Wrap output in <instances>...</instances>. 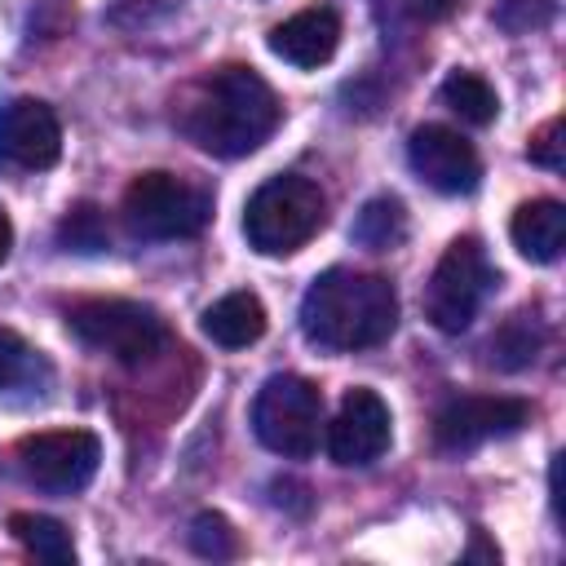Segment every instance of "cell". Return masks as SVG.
<instances>
[{
	"mask_svg": "<svg viewBox=\"0 0 566 566\" xmlns=\"http://www.w3.org/2000/svg\"><path fill=\"white\" fill-rule=\"evenodd\" d=\"M279 119H283V106L252 66L212 71L177 106V128L217 159L252 155L279 128Z\"/></svg>",
	"mask_w": 566,
	"mask_h": 566,
	"instance_id": "obj_1",
	"label": "cell"
},
{
	"mask_svg": "<svg viewBox=\"0 0 566 566\" xmlns=\"http://www.w3.org/2000/svg\"><path fill=\"white\" fill-rule=\"evenodd\" d=\"M398 327V292L367 270H327L301 296V332L327 354H354L389 340Z\"/></svg>",
	"mask_w": 566,
	"mask_h": 566,
	"instance_id": "obj_2",
	"label": "cell"
},
{
	"mask_svg": "<svg viewBox=\"0 0 566 566\" xmlns=\"http://www.w3.org/2000/svg\"><path fill=\"white\" fill-rule=\"evenodd\" d=\"M327 221V195L301 172H279L248 195L243 234L261 256H287L305 248Z\"/></svg>",
	"mask_w": 566,
	"mask_h": 566,
	"instance_id": "obj_3",
	"label": "cell"
},
{
	"mask_svg": "<svg viewBox=\"0 0 566 566\" xmlns=\"http://www.w3.org/2000/svg\"><path fill=\"white\" fill-rule=\"evenodd\" d=\"M212 221V190L177 172H142L124 190V226L137 239H195Z\"/></svg>",
	"mask_w": 566,
	"mask_h": 566,
	"instance_id": "obj_4",
	"label": "cell"
},
{
	"mask_svg": "<svg viewBox=\"0 0 566 566\" xmlns=\"http://www.w3.org/2000/svg\"><path fill=\"white\" fill-rule=\"evenodd\" d=\"M318 429H323V394L305 376H270L256 389L252 402V433L261 447H270L283 460H305L318 451Z\"/></svg>",
	"mask_w": 566,
	"mask_h": 566,
	"instance_id": "obj_5",
	"label": "cell"
},
{
	"mask_svg": "<svg viewBox=\"0 0 566 566\" xmlns=\"http://www.w3.org/2000/svg\"><path fill=\"white\" fill-rule=\"evenodd\" d=\"M491 287H495V265L486 261V248L473 234H460L447 243V252L429 274L424 314L438 332H464L478 318Z\"/></svg>",
	"mask_w": 566,
	"mask_h": 566,
	"instance_id": "obj_6",
	"label": "cell"
},
{
	"mask_svg": "<svg viewBox=\"0 0 566 566\" xmlns=\"http://www.w3.org/2000/svg\"><path fill=\"white\" fill-rule=\"evenodd\" d=\"M71 332L97 349V354H111L119 363H146L164 349L168 340V327L164 318L150 310V305H137V301H119V296H97V301H80L71 314H66Z\"/></svg>",
	"mask_w": 566,
	"mask_h": 566,
	"instance_id": "obj_7",
	"label": "cell"
},
{
	"mask_svg": "<svg viewBox=\"0 0 566 566\" xmlns=\"http://www.w3.org/2000/svg\"><path fill=\"white\" fill-rule=\"evenodd\" d=\"M97 460H102V442L88 429H44L18 442V464L27 482L53 495L84 491L97 473Z\"/></svg>",
	"mask_w": 566,
	"mask_h": 566,
	"instance_id": "obj_8",
	"label": "cell"
},
{
	"mask_svg": "<svg viewBox=\"0 0 566 566\" xmlns=\"http://www.w3.org/2000/svg\"><path fill=\"white\" fill-rule=\"evenodd\" d=\"M531 424V402L504 394H460L433 416V442L447 455L478 451L491 438H509Z\"/></svg>",
	"mask_w": 566,
	"mask_h": 566,
	"instance_id": "obj_9",
	"label": "cell"
},
{
	"mask_svg": "<svg viewBox=\"0 0 566 566\" xmlns=\"http://www.w3.org/2000/svg\"><path fill=\"white\" fill-rule=\"evenodd\" d=\"M407 164L438 195H469L482 177V159H478L473 142H464L447 124H420L407 137Z\"/></svg>",
	"mask_w": 566,
	"mask_h": 566,
	"instance_id": "obj_10",
	"label": "cell"
},
{
	"mask_svg": "<svg viewBox=\"0 0 566 566\" xmlns=\"http://www.w3.org/2000/svg\"><path fill=\"white\" fill-rule=\"evenodd\" d=\"M389 407L376 389H349L327 424V455L345 469L376 464L389 451Z\"/></svg>",
	"mask_w": 566,
	"mask_h": 566,
	"instance_id": "obj_11",
	"label": "cell"
},
{
	"mask_svg": "<svg viewBox=\"0 0 566 566\" xmlns=\"http://www.w3.org/2000/svg\"><path fill=\"white\" fill-rule=\"evenodd\" d=\"M62 155V124L49 102L13 97L0 106V159L27 172L53 168Z\"/></svg>",
	"mask_w": 566,
	"mask_h": 566,
	"instance_id": "obj_12",
	"label": "cell"
},
{
	"mask_svg": "<svg viewBox=\"0 0 566 566\" xmlns=\"http://www.w3.org/2000/svg\"><path fill=\"white\" fill-rule=\"evenodd\" d=\"M270 53L283 57L287 66L296 71H314L323 62H332L336 44H340V18L332 4H314V9H301L292 18H283L274 31H270Z\"/></svg>",
	"mask_w": 566,
	"mask_h": 566,
	"instance_id": "obj_13",
	"label": "cell"
},
{
	"mask_svg": "<svg viewBox=\"0 0 566 566\" xmlns=\"http://www.w3.org/2000/svg\"><path fill=\"white\" fill-rule=\"evenodd\" d=\"M509 234H513V248L526 256V261H557L562 248H566V208L557 199H531L513 212L509 221Z\"/></svg>",
	"mask_w": 566,
	"mask_h": 566,
	"instance_id": "obj_14",
	"label": "cell"
},
{
	"mask_svg": "<svg viewBox=\"0 0 566 566\" xmlns=\"http://www.w3.org/2000/svg\"><path fill=\"white\" fill-rule=\"evenodd\" d=\"M203 332L221 349H243L265 336V305L256 292H226L203 310Z\"/></svg>",
	"mask_w": 566,
	"mask_h": 566,
	"instance_id": "obj_15",
	"label": "cell"
},
{
	"mask_svg": "<svg viewBox=\"0 0 566 566\" xmlns=\"http://www.w3.org/2000/svg\"><path fill=\"white\" fill-rule=\"evenodd\" d=\"M9 531H13V539H18L31 557H40V562H53V566H71V562H75V539H71V531H66L57 517H49V513H13V517H9Z\"/></svg>",
	"mask_w": 566,
	"mask_h": 566,
	"instance_id": "obj_16",
	"label": "cell"
},
{
	"mask_svg": "<svg viewBox=\"0 0 566 566\" xmlns=\"http://www.w3.org/2000/svg\"><path fill=\"white\" fill-rule=\"evenodd\" d=\"M544 345V318L535 310H517L513 318H504V327L491 336V363L504 371H517L526 363H535Z\"/></svg>",
	"mask_w": 566,
	"mask_h": 566,
	"instance_id": "obj_17",
	"label": "cell"
},
{
	"mask_svg": "<svg viewBox=\"0 0 566 566\" xmlns=\"http://www.w3.org/2000/svg\"><path fill=\"white\" fill-rule=\"evenodd\" d=\"M349 234H354V243H363V248H371V252H389V248H398L402 234H407V212H402V203H398L394 195H376V199H367V203L358 208Z\"/></svg>",
	"mask_w": 566,
	"mask_h": 566,
	"instance_id": "obj_18",
	"label": "cell"
},
{
	"mask_svg": "<svg viewBox=\"0 0 566 566\" xmlns=\"http://www.w3.org/2000/svg\"><path fill=\"white\" fill-rule=\"evenodd\" d=\"M442 102H447L464 124H478V128L500 115V97H495V88H491L478 71H451V75L442 80Z\"/></svg>",
	"mask_w": 566,
	"mask_h": 566,
	"instance_id": "obj_19",
	"label": "cell"
},
{
	"mask_svg": "<svg viewBox=\"0 0 566 566\" xmlns=\"http://www.w3.org/2000/svg\"><path fill=\"white\" fill-rule=\"evenodd\" d=\"M57 243L66 248V252H84V256H93V252H106L111 248V226H106V212L97 208V203H75V208H66V217L57 221Z\"/></svg>",
	"mask_w": 566,
	"mask_h": 566,
	"instance_id": "obj_20",
	"label": "cell"
},
{
	"mask_svg": "<svg viewBox=\"0 0 566 566\" xmlns=\"http://www.w3.org/2000/svg\"><path fill=\"white\" fill-rule=\"evenodd\" d=\"M35 376H44V358L9 327H0V394L31 385Z\"/></svg>",
	"mask_w": 566,
	"mask_h": 566,
	"instance_id": "obj_21",
	"label": "cell"
},
{
	"mask_svg": "<svg viewBox=\"0 0 566 566\" xmlns=\"http://www.w3.org/2000/svg\"><path fill=\"white\" fill-rule=\"evenodd\" d=\"M190 548L208 562H230L239 553V535L221 513H199L190 522Z\"/></svg>",
	"mask_w": 566,
	"mask_h": 566,
	"instance_id": "obj_22",
	"label": "cell"
},
{
	"mask_svg": "<svg viewBox=\"0 0 566 566\" xmlns=\"http://www.w3.org/2000/svg\"><path fill=\"white\" fill-rule=\"evenodd\" d=\"M553 18V0H500L495 9V22L513 35H526L535 27H544Z\"/></svg>",
	"mask_w": 566,
	"mask_h": 566,
	"instance_id": "obj_23",
	"label": "cell"
},
{
	"mask_svg": "<svg viewBox=\"0 0 566 566\" xmlns=\"http://www.w3.org/2000/svg\"><path fill=\"white\" fill-rule=\"evenodd\" d=\"M526 155H531V164L562 172V164H566V155H562V119H548V124H544V128L531 137Z\"/></svg>",
	"mask_w": 566,
	"mask_h": 566,
	"instance_id": "obj_24",
	"label": "cell"
},
{
	"mask_svg": "<svg viewBox=\"0 0 566 566\" xmlns=\"http://www.w3.org/2000/svg\"><path fill=\"white\" fill-rule=\"evenodd\" d=\"M9 248H13V221H9V212L0 208V265L9 261Z\"/></svg>",
	"mask_w": 566,
	"mask_h": 566,
	"instance_id": "obj_25",
	"label": "cell"
}]
</instances>
